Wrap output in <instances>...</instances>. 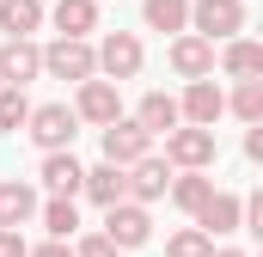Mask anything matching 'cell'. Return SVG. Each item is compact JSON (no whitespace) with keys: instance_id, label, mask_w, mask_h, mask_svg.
<instances>
[{"instance_id":"obj_15","label":"cell","mask_w":263,"mask_h":257,"mask_svg":"<svg viewBox=\"0 0 263 257\" xmlns=\"http://www.w3.org/2000/svg\"><path fill=\"white\" fill-rule=\"evenodd\" d=\"M31 214H37V190H31L25 178H6V184H0V233H18Z\"/></svg>"},{"instance_id":"obj_28","label":"cell","mask_w":263,"mask_h":257,"mask_svg":"<svg viewBox=\"0 0 263 257\" xmlns=\"http://www.w3.org/2000/svg\"><path fill=\"white\" fill-rule=\"evenodd\" d=\"M0 257H31V245H25V233H0Z\"/></svg>"},{"instance_id":"obj_3","label":"cell","mask_w":263,"mask_h":257,"mask_svg":"<svg viewBox=\"0 0 263 257\" xmlns=\"http://www.w3.org/2000/svg\"><path fill=\"white\" fill-rule=\"evenodd\" d=\"M25 135H31L43 153H73L80 117H73L67 104H37V111H31V123H25Z\"/></svg>"},{"instance_id":"obj_10","label":"cell","mask_w":263,"mask_h":257,"mask_svg":"<svg viewBox=\"0 0 263 257\" xmlns=\"http://www.w3.org/2000/svg\"><path fill=\"white\" fill-rule=\"evenodd\" d=\"M178 117H184L190 128H214L220 117H227V92H220L214 80H190L184 98H178Z\"/></svg>"},{"instance_id":"obj_1","label":"cell","mask_w":263,"mask_h":257,"mask_svg":"<svg viewBox=\"0 0 263 257\" xmlns=\"http://www.w3.org/2000/svg\"><path fill=\"white\" fill-rule=\"evenodd\" d=\"M239 31H245V0H190V37L233 43Z\"/></svg>"},{"instance_id":"obj_14","label":"cell","mask_w":263,"mask_h":257,"mask_svg":"<svg viewBox=\"0 0 263 257\" xmlns=\"http://www.w3.org/2000/svg\"><path fill=\"white\" fill-rule=\"evenodd\" d=\"M49 19H55V37H80L86 43L98 31V0H55Z\"/></svg>"},{"instance_id":"obj_21","label":"cell","mask_w":263,"mask_h":257,"mask_svg":"<svg viewBox=\"0 0 263 257\" xmlns=\"http://www.w3.org/2000/svg\"><path fill=\"white\" fill-rule=\"evenodd\" d=\"M141 19L147 31H190V0H141Z\"/></svg>"},{"instance_id":"obj_30","label":"cell","mask_w":263,"mask_h":257,"mask_svg":"<svg viewBox=\"0 0 263 257\" xmlns=\"http://www.w3.org/2000/svg\"><path fill=\"white\" fill-rule=\"evenodd\" d=\"M245 159H263V123L251 128V135H245Z\"/></svg>"},{"instance_id":"obj_29","label":"cell","mask_w":263,"mask_h":257,"mask_svg":"<svg viewBox=\"0 0 263 257\" xmlns=\"http://www.w3.org/2000/svg\"><path fill=\"white\" fill-rule=\"evenodd\" d=\"M31 257H73V245H67V239H49V245H37Z\"/></svg>"},{"instance_id":"obj_20","label":"cell","mask_w":263,"mask_h":257,"mask_svg":"<svg viewBox=\"0 0 263 257\" xmlns=\"http://www.w3.org/2000/svg\"><path fill=\"white\" fill-rule=\"evenodd\" d=\"M80 190L92 196L98 208H117V202H129V190H123V172H117V166H92V172L80 178Z\"/></svg>"},{"instance_id":"obj_18","label":"cell","mask_w":263,"mask_h":257,"mask_svg":"<svg viewBox=\"0 0 263 257\" xmlns=\"http://www.w3.org/2000/svg\"><path fill=\"white\" fill-rule=\"evenodd\" d=\"M135 123L147 128V135H172L184 117H178V98H172V92H147V98H141V111H135Z\"/></svg>"},{"instance_id":"obj_17","label":"cell","mask_w":263,"mask_h":257,"mask_svg":"<svg viewBox=\"0 0 263 257\" xmlns=\"http://www.w3.org/2000/svg\"><path fill=\"white\" fill-rule=\"evenodd\" d=\"M80 178H86V166H80L73 153H43V184H49V196L73 202V196H80Z\"/></svg>"},{"instance_id":"obj_8","label":"cell","mask_w":263,"mask_h":257,"mask_svg":"<svg viewBox=\"0 0 263 257\" xmlns=\"http://www.w3.org/2000/svg\"><path fill=\"white\" fill-rule=\"evenodd\" d=\"M172 178H178V172L165 166V153H147V159H135L129 172H123V190H129V202L147 208V202H159V196L172 190Z\"/></svg>"},{"instance_id":"obj_6","label":"cell","mask_w":263,"mask_h":257,"mask_svg":"<svg viewBox=\"0 0 263 257\" xmlns=\"http://www.w3.org/2000/svg\"><path fill=\"white\" fill-rule=\"evenodd\" d=\"M153 153V135L135 123V117H117V123L104 128V166H117V172H129L135 159H147Z\"/></svg>"},{"instance_id":"obj_26","label":"cell","mask_w":263,"mask_h":257,"mask_svg":"<svg viewBox=\"0 0 263 257\" xmlns=\"http://www.w3.org/2000/svg\"><path fill=\"white\" fill-rule=\"evenodd\" d=\"M165 257H214V239L196 233V227H184V233H172V239H165Z\"/></svg>"},{"instance_id":"obj_7","label":"cell","mask_w":263,"mask_h":257,"mask_svg":"<svg viewBox=\"0 0 263 257\" xmlns=\"http://www.w3.org/2000/svg\"><path fill=\"white\" fill-rule=\"evenodd\" d=\"M104 239H110L117 251L147 245V239H153V214H147L141 202H117V208H104Z\"/></svg>"},{"instance_id":"obj_9","label":"cell","mask_w":263,"mask_h":257,"mask_svg":"<svg viewBox=\"0 0 263 257\" xmlns=\"http://www.w3.org/2000/svg\"><path fill=\"white\" fill-rule=\"evenodd\" d=\"M67 111H73L80 123H92V128H110L117 117H123V92H117L110 80H86V86H80V98H73Z\"/></svg>"},{"instance_id":"obj_23","label":"cell","mask_w":263,"mask_h":257,"mask_svg":"<svg viewBox=\"0 0 263 257\" xmlns=\"http://www.w3.org/2000/svg\"><path fill=\"white\" fill-rule=\"evenodd\" d=\"M227 111H233L245 128H257L263 123V80H239V92L227 98Z\"/></svg>"},{"instance_id":"obj_16","label":"cell","mask_w":263,"mask_h":257,"mask_svg":"<svg viewBox=\"0 0 263 257\" xmlns=\"http://www.w3.org/2000/svg\"><path fill=\"white\" fill-rule=\"evenodd\" d=\"M220 74H227V80H257L263 74V43L257 37H233V43L220 49Z\"/></svg>"},{"instance_id":"obj_31","label":"cell","mask_w":263,"mask_h":257,"mask_svg":"<svg viewBox=\"0 0 263 257\" xmlns=\"http://www.w3.org/2000/svg\"><path fill=\"white\" fill-rule=\"evenodd\" d=\"M214 257H245V251H214Z\"/></svg>"},{"instance_id":"obj_19","label":"cell","mask_w":263,"mask_h":257,"mask_svg":"<svg viewBox=\"0 0 263 257\" xmlns=\"http://www.w3.org/2000/svg\"><path fill=\"white\" fill-rule=\"evenodd\" d=\"M37 25H43V0H0V31H6V43L31 37Z\"/></svg>"},{"instance_id":"obj_13","label":"cell","mask_w":263,"mask_h":257,"mask_svg":"<svg viewBox=\"0 0 263 257\" xmlns=\"http://www.w3.org/2000/svg\"><path fill=\"white\" fill-rule=\"evenodd\" d=\"M239 221H245V208H239V196H227V190H214V196L196 208V233H208V239L239 233Z\"/></svg>"},{"instance_id":"obj_4","label":"cell","mask_w":263,"mask_h":257,"mask_svg":"<svg viewBox=\"0 0 263 257\" xmlns=\"http://www.w3.org/2000/svg\"><path fill=\"white\" fill-rule=\"evenodd\" d=\"M165 166H172V172H208V166H214V128L178 123L165 135Z\"/></svg>"},{"instance_id":"obj_22","label":"cell","mask_w":263,"mask_h":257,"mask_svg":"<svg viewBox=\"0 0 263 257\" xmlns=\"http://www.w3.org/2000/svg\"><path fill=\"white\" fill-rule=\"evenodd\" d=\"M172 202H178V208H184V214H196L202 202H208V196H214V178H208V172H178V178H172Z\"/></svg>"},{"instance_id":"obj_2","label":"cell","mask_w":263,"mask_h":257,"mask_svg":"<svg viewBox=\"0 0 263 257\" xmlns=\"http://www.w3.org/2000/svg\"><path fill=\"white\" fill-rule=\"evenodd\" d=\"M43 74H49V80H67V86H86V80H98V56H92V43H80V37H55V43L43 49Z\"/></svg>"},{"instance_id":"obj_24","label":"cell","mask_w":263,"mask_h":257,"mask_svg":"<svg viewBox=\"0 0 263 257\" xmlns=\"http://www.w3.org/2000/svg\"><path fill=\"white\" fill-rule=\"evenodd\" d=\"M43 227H49V239H73V233H80V208L62 202V196H49V202H43Z\"/></svg>"},{"instance_id":"obj_12","label":"cell","mask_w":263,"mask_h":257,"mask_svg":"<svg viewBox=\"0 0 263 257\" xmlns=\"http://www.w3.org/2000/svg\"><path fill=\"white\" fill-rule=\"evenodd\" d=\"M172 74H184V80H214V43H202V37H172Z\"/></svg>"},{"instance_id":"obj_27","label":"cell","mask_w":263,"mask_h":257,"mask_svg":"<svg viewBox=\"0 0 263 257\" xmlns=\"http://www.w3.org/2000/svg\"><path fill=\"white\" fill-rule=\"evenodd\" d=\"M73 257H123V251H117V245H110L104 233H86V239L73 245Z\"/></svg>"},{"instance_id":"obj_11","label":"cell","mask_w":263,"mask_h":257,"mask_svg":"<svg viewBox=\"0 0 263 257\" xmlns=\"http://www.w3.org/2000/svg\"><path fill=\"white\" fill-rule=\"evenodd\" d=\"M37 74H43V49H37L31 37H18V43H0V86L25 92Z\"/></svg>"},{"instance_id":"obj_5","label":"cell","mask_w":263,"mask_h":257,"mask_svg":"<svg viewBox=\"0 0 263 257\" xmlns=\"http://www.w3.org/2000/svg\"><path fill=\"white\" fill-rule=\"evenodd\" d=\"M92 56H98V74H104L110 86L135 80V74H141V62H147V49H141V37H135V31H110Z\"/></svg>"},{"instance_id":"obj_25","label":"cell","mask_w":263,"mask_h":257,"mask_svg":"<svg viewBox=\"0 0 263 257\" xmlns=\"http://www.w3.org/2000/svg\"><path fill=\"white\" fill-rule=\"evenodd\" d=\"M25 123H31V98L12 92V86H0V135H18Z\"/></svg>"}]
</instances>
